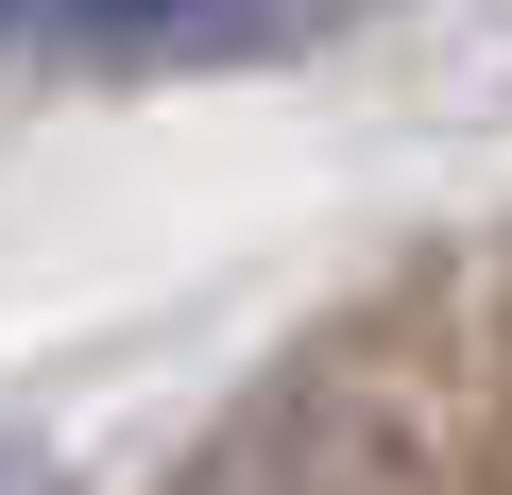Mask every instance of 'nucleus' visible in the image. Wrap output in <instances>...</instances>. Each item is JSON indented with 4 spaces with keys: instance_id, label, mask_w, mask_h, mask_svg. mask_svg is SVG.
Segmentation results:
<instances>
[{
    "instance_id": "nucleus-1",
    "label": "nucleus",
    "mask_w": 512,
    "mask_h": 495,
    "mask_svg": "<svg viewBox=\"0 0 512 495\" xmlns=\"http://www.w3.org/2000/svg\"><path fill=\"white\" fill-rule=\"evenodd\" d=\"M256 35V0H35L18 52H103V69H171V52H222Z\"/></svg>"
},
{
    "instance_id": "nucleus-2",
    "label": "nucleus",
    "mask_w": 512,
    "mask_h": 495,
    "mask_svg": "<svg viewBox=\"0 0 512 495\" xmlns=\"http://www.w3.org/2000/svg\"><path fill=\"white\" fill-rule=\"evenodd\" d=\"M0 495H69V461H52L35 427H0Z\"/></svg>"
},
{
    "instance_id": "nucleus-3",
    "label": "nucleus",
    "mask_w": 512,
    "mask_h": 495,
    "mask_svg": "<svg viewBox=\"0 0 512 495\" xmlns=\"http://www.w3.org/2000/svg\"><path fill=\"white\" fill-rule=\"evenodd\" d=\"M18 35H35V0H0V52H18Z\"/></svg>"
}]
</instances>
